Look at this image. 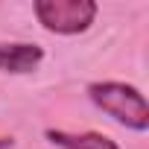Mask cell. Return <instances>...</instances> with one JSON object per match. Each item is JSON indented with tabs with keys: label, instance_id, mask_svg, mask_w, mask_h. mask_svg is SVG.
I'll list each match as a JSON object with an SVG mask.
<instances>
[{
	"label": "cell",
	"instance_id": "cell-1",
	"mask_svg": "<svg viewBox=\"0 0 149 149\" xmlns=\"http://www.w3.org/2000/svg\"><path fill=\"white\" fill-rule=\"evenodd\" d=\"M88 97L120 126H129L134 132L149 129V108L137 88L123 85V82H94V85H88Z\"/></svg>",
	"mask_w": 149,
	"mask_h": 149
},
{
	"label": "cell",
	"instance_id": "cell-2",
	"mask_svg": "<svg viewBox=\"0 0 149 149\" xmlns=\"http://www.w3.org/2000/svg\"><path fill=\"white\" fill-rule=\"evenodd\" d=\"M35 15L44 24V29L58 35H76L85 32L97 18L94 0H38Z\"/></svg>",
	"mask_w": 149,
	"mask_h": 149
},
{
	"label": "cell",
	"instance_id": "cell-3",
	"mask_svg": "<svg viewBox=\"0 0 149 149\" xmlns=\"http://www.w3.org/2000/svg\"><path fill=\"white\" fill-rule=\"evenodd\" d=\"M44 58V50L38 44H21V41H0V70L3 73H32Z\"/></svg>",
	"mask_w": 149,
	"mask_h": 149
},
{
	"label": "cell",
	"instance_id": "cell-4",
	"mask_svg": "<svg viewBox=\"0 0 149 149\" xmlns=\"http://www.w3.org/2000/svg\"><path fill=\"white\" fill-rule=\"evenodd\" d=\"M50 143L61 146V149H120L117 140L100 134V132H82V134H70V132H61V129H47L44 132Z\"/></svg>",
	"mask_w": 149,
	"mask_h": 149
},
{
	"label": "cell",
	"instance_id": "cell-5",
	"mask_svg": "<svg viewBox=\"0 0 149 149\" xmlns=\"http://www.w3.org/2000/svg\"><path fill=\"white\" fill-rule=\"evenodd\" d=\"M12 146V137H0V149H9Z\"/></svg>",
	"mask_w": 149,
	"mask_h": 149
}]
</instances>
